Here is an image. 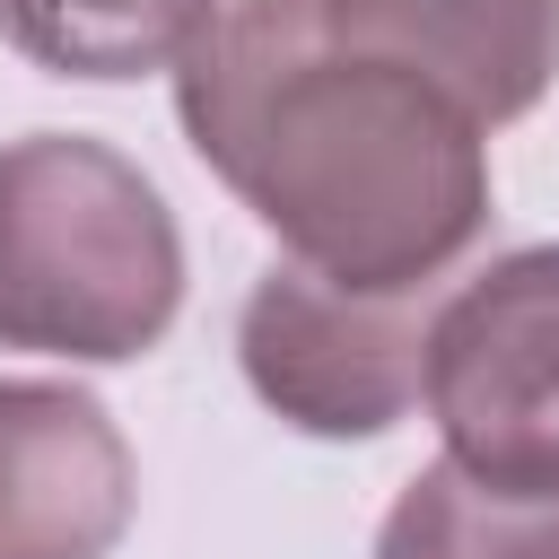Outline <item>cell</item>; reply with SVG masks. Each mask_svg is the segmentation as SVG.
I'll use <instances>...</instances> for the list:
<instances>
[{
  "instance_id": "cell-1",
  "label": "cell",
  "mask_w": 559,
  "mask_h": 559,
  "mask_svg": "<svg viewBox=\"0 0 559 559\" xmlns=\"http://www.w3.org/2000/svg\"><path fill=\"white\" fill-rule=\"evenodd\" d=\"M192 157L349 288H428L489 227V131L323 0H227L175 61Z\"/></svg>"
},
{
  "instance_id": "cell-2",
  "label": "cell",
  "mask_w": 559,
  "mask_h": 559,
  "mask_svg": "<svg viewBox=\"0 0 559 559\" xmlns=\"http://www.w3.org/2000/svg\"><path fill=\"white\" fill-rule=\"evenodd\" d=\"M183 314L166 192L87 131L0 140V349L122 367Z\"/></svg>"
},
{
  "instance_id": "cell-3",
  "label": "cell",
  "mask_w": 559,
  "mask_h": 559,
  "mask_svg": "<svg viewBox=\"0 0 559 559\" xmlns=\"http://www.w3.org/2000/svg\"><path fill=\"white\" fill-rule=\"evenodd\" d=\"M419 402L463 472L559 489V245L498 253L428 314Z\"/></svg>"
},
{
  "instance_id": "cell-4",
  "label": "cell",
  "mask_w": 559,
  "mask_h": 559,
  "mask_svg": "<svg viewBox=\"0 0 559 559\" xmlns=\"http://www.w3.org/2000/svg\"><path fill=\"white\" fill-rule=\"evenodd\" d=\"M419 288H349L306 262H271L236 314V367L271 419L297 437H384L419 402L428 314Z\"/></svg>"
},
{
  "instance_id": "cell-5",
  "label": "cell",
  "mask_w": 559,
  "mask_h": 559,
  "mask_svg": "<svg viewBox=\"0 0 559 559\" xmlns=\"http://www.w3.org/2000/svg\"><path fill=\"white\" fill-rule=\"evenodd\" d=\"M140 472L114 411L52 376H0V559H114Z\"/></svg>"
},
{
  "instance_id": "cell-6",
  "label": "cell",
  "mask_w": 559,
  "mask_h": 559,
  "mask_svg": "<svg viewBox=\"0 0 559 559\" xmlns=\"http://www.w3.org/2000/svg\"><path fill=\"white\" fill-rule=\"evenodd\" d=\"M358 44L445 87L480 131L533 114L559 79V0H323Z\"/></svg>"
},
{
  "instance_id": "cell-7",
  "label": "cell",
  "mask_w": 559,
  "mask_h": 559,
  "mask_svg": "<svg viewBox=\"0 0 559 559\" xmlns=\"http://www.w3.org/2000/svg\"><path fill=\"white\" fill-rule=\"evenodd\" d=\"M218 0H0V44L52 79H148L192 52Z\"/></svg>"
},
{
  "instance_id": "cell-8",
  "label": "cell",
  "mask_w": 559,
  "mask_h": 559,
  "mask_svg": "<svg viewBox=\"0 0 559 559\" xmlns=\"http://www.w3.org/2000/svg\"><path fill=\"white\" fill-rule=\"evenodd\" d=\"M376 559H559V489H507L437 454L384 507Z\"/></svg>"
}]
</instances>
